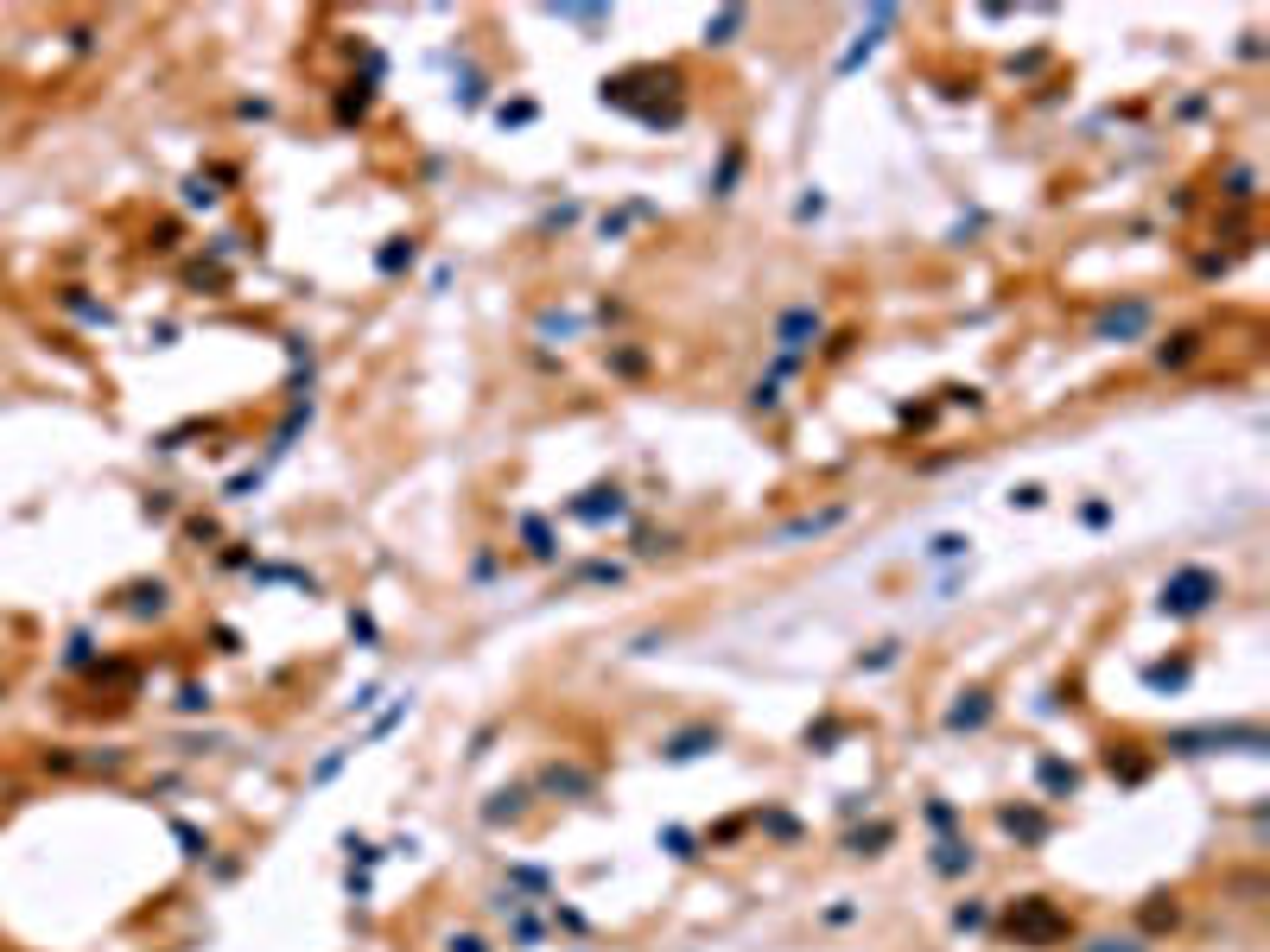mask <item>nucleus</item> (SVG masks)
Segmentation results:
<instances>
[{
	"mask_svg": "<svg viewBox=\"0 0 1270 952\" xmlns=\"http://www.w3.org/2000/svg\"><path fill=\"white\" fill-rule=\"evenodd\" d=\"M1087 952H1143V940H1099V946H1087Z\"/></svg>",
	"mask_w": 1270,
	"mask_h": 952,
	"instance_id": "1",
	"label": "nucleus"
}]
</instances>
